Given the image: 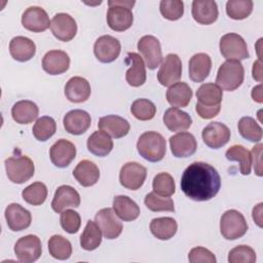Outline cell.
Segmentation results:
<instances>
[{
	"instance_id": "11a10c76",
	"label": "cell",
	"mask_w": 263,
	"mask_h": 263,
	"mask_svg": "<svg viewBox=\"0 0 263 263\" xmlns=\"http://www.w3.org/2000/svg\"><path fill=\"white\" fill-rule=\"evenodd\" d=\"M253 78L257 81H262V70H261V61L260 59L256 61L253 65Z\"/></svg>"
},
{
	"instance_id": "277c9868",
	"label": "cell",
	"mask_w": 263,
	"mask_h": 263,
	"mask_svg": "<svg viewBox=\"0 0 263 263\" xmlns=\"http://www.w3.org/2000/svg\"><path fill=\"white\" fill-rule=\"evenodd\" d=\"M245 69L238 61H226L218 70L216 82L222 89L232 91L243 82Z\"/></svg>"
},
{
	"instance_id": "9c48e42d",
	"label": "cell",
	"mask_w": 263,
	"mask_h": 263,
	"mask_svg": "<svg viewBox=\"0 0 263 263\" xmlns=\"http://www.w3.org/2000/svg\"><path fill=\"white\" fill-rule=\"evenodd\" d=\"M147 170L136 161H129L122 165L119 173L120 184L129 190L140 189L146 179Z\"/></svg>"
},
{
	"instance_id": "52a82bcc",
	"label": "cell",
	"mask_w": 263,
	"mask_h": 263,
	"mask_svg": "<svg viewBox=\"0 0 263 263\" xmlns=\"http://www.w3.org/2000/svg\"><path fill=\"white\" fill-rule=\"evenodd\" d=\"M220 51L227 61H241L249 58V50L243 38L236 33L223 35L219 43Z\"/></svg>"
},
{
	"instance_id": "9f6ffc18",
	"label": "cell",
	"mask_w": 263,
	"mask_h": 263,
	"mask_svg": "<svg viewBox=\"0 0 263 263\" xmlns=\"http://www.w3.org/2000/svg\"><path fill=\"white\" fill-rule=\"evenodd\" d=\"M262 85L259 84L258 86L254 87L253 90H252V98L254 101H256L257 103H262L263 100H262Z\"/></svg>"
},
{
	"instance_id": "1f68e13d",
	"label": "cell",
	"mask_w": 263,
	"mask_h": 263,
	"mask_svg": "<svg viewBox=\"0 0 263 263\" xmlns=\"http://www.w3.org/2000/svg\"><path fill=\"white\" fill-rule=\"evenodd\" d=\"M192 98V89L185 82H176L166 90V101L175 108L186 107Z\"/></svg>"
},
{
	"instance_id": "f907efd6",
	"label": "cell",
	"mask_w": 263,
	"mask_h": 263,
	"mask_svg": "<svg viewBox=\"0 0 263 263\" xmlns=\"http://www.w3.org/2000/svg\"><path fill=\"white\" fill-rule=\"evenodd\" d=\"M188 260L191 263H216L215 255L210 250L202 247L193 248L189 252Z\"/></svg>"
},
{
	"instance_id": "8992f818",
	"label": "cell",
	"mask_w": 263,
	"mask_h": 263,
	"mask_svg": "<svg viewBox=\"0 0 263 263\" xmlns=\"http://www.w3.org/2000/svg\"><path fill=\"white\" fill-rule=\"evenodd\" d=\"M248 228L249 226L243 215L236 210H228L221 217L220 232L226 239L233 240L243 236Z\"/></svg>"
},
{
	"instance_id": "bcb514c9",
	"label": "cell",
	"mask_w": 263,
	"mask_h": 263,
	"mask_svg": "<svg viewBox=\"0 0 263 263\" xmlns=\"http://www.w3.org/2000/svg\"><path fill=\"white\" fill-rule=\"evenodd\" d=\"M145 205L152 212H174V201L166 196H160L154 191L148 193L144 199Z\"/></svg>"
},
{
	"instance_id": "d6a6232c",
	"label": "cell",
	"mask_w": 263,
	"mask_h": 263,
	"mask_svg": "<svg viewBox=\"0 0 263 263\" xmlns=\"http://www.w3.org/2000/svg\"><path fill=\"white\" fill-rule=\"evenodd\" d=\"M87 149L96 156H106L113 149V141L110 136L103 130L93 132L87 139Z\"/></svg>"
},
{
	"instance_id": "ab89813d",
	"label": "cell",
	"mask_w": 263,
	"mask_h": 263,
	"mask_svg": "<svg viewBox=\"0 0 263 263\" xmlns=\"http://www.w3.org/2000/svg\"><path fill=\"white\" fill-rule=\"evenodd\" d=\"M237 128L242 138L250 142H260L262 139V128L257 121L249 116L239 119Z\"/></svg>"
},
{
	"instance_id": "ba28073f",
	"label": "cell",
	"mask_w": 263,
	"mask_h": 263,
	"mask_svg": "<svg viewBox=\"0 0 263 263\" xmlns=\"http://www.w3.org/2000/svg\"><path fill=\"white\" fill-rule=\"evenodd\" d=\"M41 253V240L38 236L33 234H28L21 237L14 245V254L21 262H35L39 259Z\"/></svg>"
},
{
	"instance_id": "5b68a950",
	"label": "cell",
	"mask_w": 263,
	"mask_h": 263,
	"mask_svg": "<svg viewBox=\"0 0 263 263\" xmlns=\"http://www.w3.org/2000/svg\"><path fill=\"white\" fill-rule=\"evenodd\" d=\"M5 170L12 183L23 184L34 176L35 165L33 160L26 155L10 156L5 159Z\"/></svg>"
},
{
	"instance_id": "7c38bea8",
	"label": "cell",
	"mask_w": 263,
	"mask_h": 263,
	"mask_svg": "<svg viewBox=\"0 0 263 263\" xmlns=\"http://www.w3.org/2000/svg\"><path fill=\"white\" fill-rule=\"evenodd\" d=\"M95 220L100 227L102 234L107 239H115L122 232V223L116 217L114 210L110 208L100 210L96 214Z\"/></svg>"
},
{
	"instance_id": "c3c4849f",
	"label": "cell",
	"mask_w": 263,
	"mask_h": 263,
	"mask_svg": "<svg viewBox=\"0 0 263 263\" xmlns=\"http://www.w3.org/2000/svg\"><path fill=\"white\" fill-rule=\"evenodd\" d=\"M256 261L255 251L245 245L233 248L228 254L229 263H254Z\"/></svg>"
},
{
	"instance_id": "d6986e66",
	"label": "cell",
	"mask_w": 263,
	"mask_h": 263,
	"mask_svg": "<svg viewBox=\"0 0 263 263\" xmlns=\"http://www.w3.org/2000/svg\"><path fill=\"white\" fill-rule=\"evenodd\" d=\"M80 204L79 193L69 185L60 186L54 193L51 208L55 213H62L69 208H78Z\"/></svg>"
},
{
	"instance_id": "5bb4252c",
	"label": "cell",
	"mask_w": 263,
	"mask_h": 263,
	"mask_svg": "<svg viewBox=\"0 0 263 263\" xmlns=\"http://www.w3.org/2000/svg\"><path fill=\"white\" fill-rule=\"evenodd\" d=\"M50 30L53 36L64 42L72 40L77 33L75 20L68 13H57L50 22Z\"/></svg>"
},
{
	"instance_id": "ac0fdd59",
	"label": "cell",
	"mask_w": 263,
	"mask_h": 263,
	"mask_svg": "<svg viewBox=\"0 0 263 263\" xmlns=\"http://www.w3.org/2000/svg\"><path fill=\"white\" fill-rule=\"evenodd\" d=\"M171 151L175 157H189L193 155L197 149L195 137L187 132L178 133L170 138Z\"/></svg>"
},
{
	"instance_id": "30bf717a",
	"label": "cell",
	"mask_w": 263,
	"mask_h": 263,
	"mask_svg": "<svg viewBox=\"0 0 263 263\" xmlns=\"http://www.w3.org/2000/svg\"><path fill=\"white\" fill-rule=\"evenodd\" d=\"M138 50L142 54L148 69L153 70L162 61V51L159 40L152 35H145L138 41Z\"/></svg>"
},
{
	"instance_id": "f6af8a7d",
	"label": "cell",
	"mask_w": 263,
	"mask_h": 263,
	"mask_svg": "<svg viewBox=\"0 0 263 263\" xmlns=\"http://www.w3.org/2000/svg\"><path fill=\"white\" fill-rule=\"evenodd\" d=\"M152 188L156 194L170 197L176 191V184L168 173H159L153 179Z\"/></svg>"
},
{
	"instance_id": "83f0119b",
	"label": "cell",
	"mask_w": 263,
	"mask_h": 263,
	"mask_svg": "<svg viewBox=\"0 0 263 263\" xmlns=\"http://www.w3.org/2000/svg\"><path fill=\"white\" fill-rule=\"evenodd\" d=\"M126 62H130V67L125 73L126 82L134 87L143 85L146 81V68L142 57L136 52H128Z\"/></svg>"
},
{
	"instance_id": "681fc988",
	"label": "cell",
	"mask_w": 263,
	"mask_h": 263,
	"mask_svg": "<svg viewBox=\"0 0 263 263\" xmlns=\"http://www.w3.org/2000/svg\"><path fill=\"white\" fill-rule=\"evenodd\" d=\"M60 222L62 228L68 233H76L81 225L80 215L73 210H65L61 213Z\"/></svg>"
},
{
	"instance_id": "836d02e7",
	"label": "cell",
	"mask_w": 263,
	"mask_h": 263,
	"mask_svg": "<svg viewBox=\"0 0 263 263\" xmlns=\"http://www.w3.org/2000/svg\"><path fill=\"white\" fill-rule=\"evenodd\" d=\"M113 210L123 221H134L140 216L139 205L128 196L117 195L113 199Z\"/></svg>"
},
{
	"instance_id": "9a60e30c",
	"label": "cell",
	"mask_w": 263,
	"mask_h": 263,
	"mask_svg": "<svg viewBox=\"0 0 263 263\" xmlns=\"http://www.w3.org/2000/svg\"><path fill=\"white\" fill-rule=\"evenodd\" d=\"M201 136L206 146L213 149H219L229 142L230 129L224 123L218 121L210 122L202 129Z\"/></svg>"
},
{
	"instance_id": "7a4b0ae2",
	"label": "cell",
	"mask_w": 263,
	"mask_h": 263,
	"mask_svg": "<svg viewBox=\"0 0 263 263\" xmlns=\"http://www.w3.org/2000/svg\"><path fill=\"white\" fill-rule=\"evenodd\" d=\"M137 150L146 160L157 162L162 160L165 155L166 142L159 133L145 132L137 142Z\"/></svg>"
},
{
	"instance_id": "6da1fadb",
	"label": "cell",
	"mask_w": 263,
	"mask_h": 263,
	"mask_svg": "<svg viewBox=\"0 0 263 263\" xmlns=\"http://www.w3.org/2000/svg\"><path fill=\"white\" fill-rule=\"evenodd\" d=\"M181 189L190 199L206 201L217 195L221 187L218 171L202 161L192 162L184 171L181 178Z\"/></svg>"
},
{
	"instance_id": "2e32d148",
	"label": "cell",
	"mask_w": 263,
	"mask_h": 263,
	"mask_svg": "<svg viewBox=\"0 0 263 263\" xmlns=\"http://www.w3.org/2000/svg\"><path fill=\"white\" fill-rule=\"evenodd\" d=\"M22 25L31 32L39 33L47 30L50 27V22L47 12L42 7L30 6L22 15Z\"/></svg>"
},
{
	"instance_id": "44dd1931",
	"label": "cell",
	"mask_w": 263,
	"mask_h": 263,
	"mask_svg": "<svg viewBox=\"0 0 263 263\" xmlns=\"http://www.w3.org/2000/svg\"><path fill=\"white\" fill-rule=\"evenodd\" d=\"M5 219L12 231L27 229L32 222L31 213L18 203H10L5 209Z\"/></svg>"
},
{
	"instance_id": "4316f807",
	"label": "cell",
	"mask_w": 263,
	"mask_h": 263,
	"mask_svg": "<svg viewBox=\"0 0 263 263\" xmlns=\"http://www.w3.org/2000/svg\"><path fill=\"white\" fill-rule=\"evenodd\" d=\"M189 77L194 82H202L210 74L212 60L209 54L198 52L189 60Z\"/></svg>"
},
{
	"instance_id": "db71d44e",
	"label": "cell",
	"mask_w": 263,
	"mask_h": 263,
	"mask_svg": "<svg viewBox=\"0 0 263 263\" xmlns=\"http://www.w3.org/2000/svg\"><path fill=\"white\" fill-rule=\"evenodd\" d=\"M262 205L263 203L260 202L253 209V219L259 227H262Z\"/></svg>"
},
{
	"instance_id": "3957f363",
	"label": "cell",
	"mask_w": 263,
	"mask_h": 263,
	"mask_svg": "<svg viewBox=\"0 0 263 263\" xmlns=\"http://www.w3.org/2000/svg\"><path fill=\"white\" fill-rule=\"evenodd\" d=\"M135 3V1H108L109 8L107 11V23L113 31L122 32L132 27L134 15L130 8Z\"/></svg>"
},
{
	"instance_id": "ffe728a7",
	"label": "cell",
	"mask_w": 263,
	"mask_h": 263,
	"mask_svg": "<svg viewBox=\"0 0 263 263\" xmlns=\"http://www.w3.org/2000/svg\"><path fill=\"white\" fill-rule=\"evenodd\" d=\"M90 122V115L86 111L80 109L69 111L63 119L66 132L76 136L84 134L89 128Z\"/></svg>"
},
{
	"instance_id": "f1b7e54d",
	"label": "cell",
	"mask_w": 263,
	"mask_h": 263,
	"mask_svg": "<svg viewBox=\"0 0 263 263\" xmlns=\"http://www.w3.org/2000/svg\"><path fill=\"white\" fill-rule=\"evenodd\" d=\"M76 181L83 187L95 185L100 178V171L97 164L90 160H81L73 171Z\"/></svg>"
},
{
	"instance_id": "4fadbf2b",
	"label": "cell",
	"mask_w": 263,
	"mask_h": 263,
	"mask_svg": "<svg viewBox=\"0 0 263 263\" xmlns=\"http://www.w3.org/2000/svg\"><path fill=\"white\" fill-rule=\"evenodd\" d=\"M121 50L120 42L111 35H103L99 37L93 45L96 58L102 63H111L115 61Z\"/></svg>"
},
{
	"instance_id": "d590c367",
	"label": "cell",
	"mask_w": 263,
	"mask_h": 263,
	"mask_svg": "<svg viewBox=\"0 0 263 263\" xmlns=\"http://www.w3.org/2000/svg\"><path fill=\"white\" fill-rule=\"evenodd\" d=\"M178 229V224L175 219L171 217L155 218L150 222L151 233L160 240H167L172 238Z\"/></svg>"
},
{
	"instance_id": "ee69618b",
	"label": "cell",
	"mask_w": 263,
	"mask_h": 263,
	"mask_svg": "<svg viewBox=\"0 0 263 263\" xmlns=\"http://www.w3.org/2000/svg\"><path fill=\"white\" fill-rule=\"evenodd\" d=\"M130 112L135 118L146 121L151 120L156 114V107L148 99H138L133 102Z\"/></svg>"
},
{
	"instance_id": "f5cc1de1",
	"label": "cell",
	"mask_w": 263,
	"mask_h": 263,
	"mask_svg": "<svg viewBox=\"0 0 263 263\" xmlns=\"http://www.w3.org/2000/svg\"><path fill=\"white\" fill-rule=\"evenodd\" d=\"M195 110H196L197 114L199 115V117H201L203 119H211L219 114V112L221 110V105H218L215 107H203L196 103Z\"/></svg>"
},
{
	"instance_id": "8fae6325",
	"label": "cell",
	"mask_w": 263,
	"mask_h": 263,
	"mask_svg": "<svg viewBox=\"0 0 263 263\" xmlns=\"http://www.w3.org/2000/svg\"><path fill=\"white\" fill-rule=\"evenodd\" d=\"M182 76V62L176 53H168L157 73L158 82L163 86H171L178 82Z\"/></svg>"
},
{
	"instance_id": "7bdbcfd3",
	"label": "cell",
	"mask_w": 263,
	"mask_h": 263,
	"mask_svg": "<svg viewBox=\"0 0 263 263\" xmlns=\"http://www.w3.org/2000/svg\"><path fill=\"white\" fill-rule=\"evenodd\" d=\"M253 5L251 0H229L226 3V12L232 20H243L252 13Z\"/></svg>"
},
{
	"instance_id": "d4e9b609",
	"label": "cell",
	"mask_w": 263,
	"mask_h": 263,
	"mask_svg": "<svg viewBox=\"0 0 263 263\" xmlns=\"http://www.w3.org/2000/svg\"><path fill=\"white\" fill-rule=\"evenodd\" d=\"M98 126L101 130L115 139L126 136L130 129L128 121L118 115H107L101 117Z\"/></svg>"
},
{
	"instance_id": "f546056e",
	"label": "cell",
	"mask_w": 263,
	"mask_h": 263,
	"mask_svg": "<svg viewBox=\"0 0 263 263\" xmlns=\"http://www.w3.org/2000/svg\"><path fill=\"white\" fill-rule=\"evenodd\" d=\"M38 106L29 100L16 102L11 108V116L16 123L28 124L38 117Z\"/></svg>"
},
{
	"instance_id": "f35d334b",
	"label": "cell",
	"mask_w": 263,
	"mask_h": 263,
	"mask_svg": "<svg viewBox=\"0 0 263 263\" xmlns=\"http://www.w3.org/2000/svg\"><path fill=\"white\" fill-rule=\"evenodd\" d=\"M48 251L54 259L66 260L69 259L72 254V245L64 236L55 234L48 240Z\"/></svg>"
},
{
	"instance_id": "4dcf8cb0",
	"label": "cell",
	"mask_w": 263,
	"mask_h": 263,
	"mask_svg": "<svg viewBox=\"0 0 263 263\" xmlns=\"http://www.w3.org/2000/svg\"><path fill=\"white\" fill-rule=\"evenodd\" d=\"M163 122L171 132H183L191 126L190 115L179 108H168L163 115Z\"/></svg>"
},
{
	"instance_id": "e0dca14e",
	"label": "cell",
	"mask_w": 263,
	"mask_h": 263,
	"mask_svg": "<svg viewBox=\"0 0 263 263\" xmlns=\"http://www.w3.org/2000/svg\"><path fill=\"white\" fill-rule=\"evenodd\" d=\"M49 156L55 166L66 167L74 160L76 147L72 142L66 139H60L50 147Z\"/></svg>"
},
{
	"instance_id": "cb8c5ba5",
	"label": "cell",
	"mask_w": 263,
	"mask_h": 263,
	"mask_svg": "<svg viewBox=\"0 0 263 263\" xmlns=\"http://www.w3.org/2000/svg\"><path fill=\"white\" fill-rule=\"evenodd\" d=\"M218 6L213 0H194L192 2V16L200 25H211L218 18Z\"/></svg>"
},
{
	"instance_id": "b9f144b4",
	"label": "cell",
	"mask_w": 263,
	"mask_h": 263,
	"mask_svg": "<svg viewBox=\"0 0 263 263\" xmlns=\"http://www.w3.org/2000/svg\"><path fill=\"white\" fill-rule=\"evenodd\" d=\"M23 199L32 205L42 204L47 197V188L42 182H35L26 187L22 192Z\"/></svg>"
},
{
	"instance_id": "e575fe53",
	"label": "cell",
	"mask_w": 263,
	"mask_h": 263,
	"mask_svg": "<svg viewBox=\"0 0 263 263\" xmlns=\"http://www.w3.org/2000/svg\"><path fill=\"white\" fill-rule=\"evenodd\" d=\"M197 104L203 107H215L221 105L223 98L222 88L215 83H203L196 90Z\"/></svg>"
},
{
	"instance_id": "816d5d0a",
	"label": "cell",
	"mask_w": 263,
	"mask_h": 263,
	"mask_svg": "<svg viewBox=\"0 0 263 263\" xmlns=\"http://www.w3.org/2000/svg\"><path fill=\"white\" fill-rule=\"evenodd\" d=\"M262 148L263 145L262 144H258L256 146H254L252 148V152H251V156H252V160H253V164H254V170L257 176L261 177L262 176Z\"/></svg>"
},
{
	"instance_id": "484cf974",
	"label": "cell",
	"mask_w": 263,
	"mask_h": 263,
	"mask_svg": "<svg viewBox=\"0 0 263 263\" xmlns=\"http://www.w3.org/2000/svg\"><path fill=\"white\" fill-rule=\"evenodd\" d=\"M9 52L15 61L27 62L35 55L36 45L28 37L16 36L9 42Z\"/></svg>"
},
{
	"instance_id": "8d00e7d4",
	"label": "cell",
	"mask_w": 263,
	"mask_h": 263,
	"mask_svg": "<svg viewBox=\"0 0 263 263\" xmlns=\"http://www.w3.org/2000/svg\"><path fill=\"white\" fill-rule=\"evenodd\" d=\"M102 242V232L96 221L88 220L80 236V246L86 251L96 250Z\"/></svg>"
},
{
	"instance_id": "7402d4cb",
	"label": "cell",
	"mask_w": 263,
	"mask_h": 263,
	"mask_svg": "<svg viewBox=\"0 0 263 263\" xmlns=\"http://www.w3.org/2000/svg\"><path fill=\"white\" fill-rule=\"evenodd\" d=\"M70 66V58L64 50L47 51L42 59V68L49 75H59L66 72Z\"/></svg>"
},
{
	"instance_id": "603a6c76",
	"label": "cell",
	"mask_w": 263,
	"mask_h": 263,
	"mask_svg": "<svg viewBox=\"0 0 263 263\" xmlns=\"http://www.w3.org/2000/svg\"><path fill=\"white\" fill-rule=\"evenodd\" d=\"M91 89L89 82L80 76H74L65 85V96L72 103H82L88 100Z\"/></svg>"
},
{
	"instance_id": "7dc6e473",
	"label": "cell",
	"mask_w": 263,
	"mask_h": 263,
	"mask_svg": "<svg viewBox=\"0 0 263 263\" xmlns=\"http://www.w3.org/2000/svg\"><path fill=\"white\" fill-rule=\"evenodd\" d=\"M160 13L170 21H177L184 13V3L181 0H162L159 4Z\"/></svg>"
},
{
	"instance_id": "74e56055",
	"label": "cell",
	"mask_w": 263,
	"mask_h": 263,
	"mask_svg": "<svg viewBox=\"0 0 263 263\" xmlns=\"http://www.w3.org/2000/svg\"><path fill=\"white\" fill-rule=\"evenodd\" d=\"M225 156L230 161H237L240 163V173L245 176L251 174L252 156L251 152L241 145L231 146L225 153Z\"/></svg>"
},
{
	"instance_id": "60d3db41",
	"label": "cell",
	"mask_w": 263,
	"mask_h": 263,
	"mask_svg": "<svg viewBox=\"0 0 263 263\" xmlns=\"http://www.w3.org/2000/svg\"><path fill=\"white\" fill-rule=\"evenodd\" d=\"M57 130V123L50 116H42L36 120L33 125L32 132L34 137L41 142L47 141L51 138Z\"/></svg>"
}]
</instances>
